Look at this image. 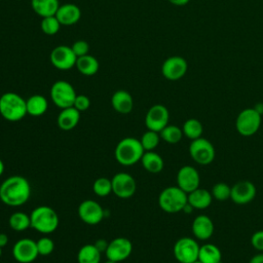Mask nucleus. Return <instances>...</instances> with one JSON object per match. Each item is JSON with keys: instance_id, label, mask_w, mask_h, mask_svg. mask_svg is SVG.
<instances>
[{"instance_id": "1", "label": "nucleus", "mask_w": 263, "mask_h": 263, "mask_svg": "<svg viewBox=\"0 0 263 263\" xmlns=\"http://www.w3.org/2000/svg\"><path fill=\"white\" fill-rule=\"evenodd\" d=\"M31 196L29 181L18 175L6 178L0 185V200L8 206H21Z\"/></svg>"}, {"instance_id": "2", "label": "nucleus", "mask_w": 263, "mask_h": 263, "mask_svg": "<svg viewBox=\"0 0 263 263\" xmlns=\"http://www.w3.org/2000/svg\"><path fill=\"white\" fill-rule=\"evenodd\" d=\"M144 152L145 150L140 140L133 137H126L117 143L114 150V156L118 163L124 166H129L141 161Z\"/></svg>"}, {"instance_id": "3", "label": "nucleus", "mask_w": 263, "mask_h": 263, "mask_svg": "<svg viewBox=\"0 0 263 263\" xmlns=\"http://www.w3.org/2000/svg\"><path fill=\"white\" fill-rule=\"evenodd\" d=\"M27 114L26 100L18 93L7 91L0 97V115L7 121H20Z\"/></svg>"}, {"instance_id": "4", "label": "nucleus", "mask_w": 263, "mask_h": 263, "mask_svg": "<svg viewBox=\"0 0 263 263\" xmlns=\"http://www.w3.org/2000/svg\"><path fill=\"white\" fill-rule=\"evenodd\" d=\"M30 220L31 227L43 234L55 231L60 223L57 212L47 205H39L35 208L30 214Z\"/></svg>"}, {"instance_id": "5", "label": "nucleus", "mask_w": 263, "mask_h": 263, "mask_svg": "<svg viewBox=\"0 0 263 263\" xmlns=\"http://www.w3.org/2000/svg\"><path fill=\"white\" fill-rule=\"evenodd\" d=\"M188 202V194L178 186L164 188L158 196L160 209L168 214H175L183 211Z\"/></svg>"}, {"instance_id": "6", "label": "nucleus", "mask_w": 263, "mask_h": 263, "mask_svg": "<svg viewBox=\"0 0 263 263\" xmlns=\"http://www.w3.org/2000/svg\"><path fill=\"white\" fill-rule=\"evenodd\" d=\"M50 99L60 109L72 107L77 96L73 85L66 80H58L50 87Z\"/></svg>"}, {"instance_id": "7", "label": "nucleus", "mask_w": 263, "mask_h": 263, "mask_svg": "<svg viewBox=\"0 0 263 263\" xmlns=\"http://www.w3.org/2000/svg\"><path fill=\"white\" fill-rule=\"evenodd\" d=\"M261 125V114L255 108H247L240 111L235 120L236 130L243 137L256 134Z\"/></svg>"}, {"instance_id": "8", "label": "nucleus", "mask_w": 263, "mask_h": 263, "mask_svg": "<svg viewBox=\"0 0 263 263\" xmlns=\"http://www.w3.org/2000/svg\"><path fill=\"white\" fill-rule=\"evenodd\" d=\"M191 158L200 165H206L214 161L216 151L214 145L204 138H198L191 142L189 146Z\"/></svg>"}, {"instance_id": "9", "label": "nucleus", "mask_w": 263, "mask_h": 263, "mask_svg": "<svg viewBox=\"0 0 263 263\" xmlns=\"http://www.w3.org/2000/svg\"><path fill=\"white\" fill-rule=\"evenodd\" d=\"M199 245L191 237H181L174 245V256L178 262L192 263L198 259Z\"/></svg>"}, {"instance_id": "10", "label": "nucleus", "mask_w": 263, "mask_h": 263, "mask_svg": "<svg viewBox=\"0 0 263 263\" xmlns=\"http://www.w3.org/2000/svg\"><path fill=\"white\" fill-rule=\"evenodd\" d=\"M112 193L119 198H129L137 190V183L135 178L124 172L115 174L112 179Z\"/></svg>"}, {"instance_id": "11", "label": "nucleus", "mask_w": 263, "mask_h": 263, "mask_svg": "<svg viewBox=\"0 0 263 263\" xmlns=\"http://www.w3.org/2000/svg\"><path fill=\"white\" fill-rule=\"evenodd\" d=\"M49 60L54 68L66 71L75 67L77 57L72 50L71 46L59 45L51 50L49 54Z\"/></svg>"}, {"instance_id": "12", "label": "nucleus", "mask_w": 263, "mask_h": 263, "mask_svg": "<svg viewBox=\"0 0 263 263\" xmlns=\"http://www.w3.org/2000/svg\"><path fill=\"white\" fill-rule=\"evenodd\" d=\"M170 113L165 106L155 104L149 108L145 116V125L148 129L159 133L168 124Z\"/></svg>"}, {"instance_id": "13", "label": "nucleus", "mask_w": 263, "mask_h": 263, "mask_svg": "<svg viewBox=\"0 0 263 263\" xmlns=\"http://www.w3.org/2000/svg\"><path fill=\"white\" fill-rule=\"evenodd\" d=\"M12 256L18 263H32L39 256L36 240L31 238L18 239L12 248Z\"/></svg>"}, {"instance_id": "14", "label": "nucleus", "mask_w": 263, "mask_h": 263, "mask_svg": "<svg viewBox=\"0 0 263 263\" xmlns=\"http://www.w3.org/2000/svg\"><path fill=\"white\" fill-rule=\"evenodd\" d=\"M188 70L187 61L180 55L168 57L161 66V74L171 81H176L185 76Z\"/></svg>"}, {"instance_id": "15", "label": "nucleus", "mask_w": 263, "mask_h": 263, "mask_svg": "<svg viewBox=\"0 0 263 263\" xmlns=\"http://www.w3.org/2000/svg\"><path fill=\"white\" fill-rule=\"evenodd\" d=\"M77 212L79 218L88 225H97L105 217V211L102 205L92 199L81 201Z\"/></svg>"}, {"instance_id": "16", "label": "nucleus", "mask_w": 263, "mask_h": 263, "mask_svg": "<svg viewBox=\"0 0 263 263\" xmlns=\"http://www.w3.org/2000/svg\"><path fill=\"white\" fill-rule=\"evenodd\" d=\"M133 251L132 241L126 237H116L109 241L105 252L106 258L115 262H122L126 260Z\"/></svg>"}, {"instance_id": "17", "label": "nucleus", "mask_w": 263, "mask_h": 263, "mask_svg": "<svg viewBox=\"0 0 263 263\" xmlns=\"http://www.w3.org/2000/svg\"><path fill=\"white\" fill-rule=\"evenodd\" d=\"M200 177L197 170L191 165L182 166L177 174V186L187 194L199 188Z\"/></svg>"}, {"instance_id": "18", "label": "nucleus", "mask_w": 263, "mask_h": 263, "mask_svg": "<svg viewBox=\"0 0 263 263\" xmlns=\"http://www.w3.org/2000/svg\"><path fill=\"white\" fill-rule=\"evenodd\" d=\"M256 196V187L250 181H239L231 187L230 198L236 204H247Z\"/></svg>"}, {"instance_id": "19", "label": "nucleus", "mask_w": 263, "mask_h": 263, "mask_svg": "<svg viewBox=\"0 0 263 263\" xmlns=\"http://www.w3.org/2000/svg\"><path fill=\"white\" fill-rule=\"evenodd\" d=\"M55 16L62 26H72L80 20L81 10L76 4L65 3L60 5L55 12Z\"/></svg>"}, {"instance_id": "20", "label": "nucleus", "mask_w": 263, "mask_h": 263, "mask_svg": "<svg viewBox=\"0 0 263 263\" xmlns=\"http://www.w3.org/2000/svg\"><path fill=\"white\" fill-rule=\"evenodd\" d=\"M192 232L199 240H206L214 233V223L205 215L197 216L192 222Z\"/></svg>"}, {"instance_id": "21", "label": "nucleus", "mask_w": 263, "mask_h": 263, "mask_svg": "<svg viewBox=\"0 0 263 263\" xmlns=\"http://www.w3.org/2000/svg\"><path fill=\"white\" fill-rule=\"evenodd\" d=\"M111 105L116 112L120 114H128L134 108V100L128 91L118 89L111 97Z\"/></svg>"}, {"instance_id": "22", "label": "nucleus", "mask_w": 263, "mask_h": 263, "mask_svg": "<svg viewBox=\"0 0 263 263\" xmlns=\"http://www.w3.org/2000/svg\"><path fill=\"white\" fill-rule=\"evenodd\" d=\"M79 120L80 112L72 106L65 109H61V112L59 113L57 118V123L62 130L68 132L76 127Z\"/></svg>"}, {"instance_id": "23", "label": "nucleus", "mask_w": 263, "mask_h": 263, "mask_svg": "<svg viewBox=\"0 0 263 263\" xmlns=\"http://www.w3.org/2000/svg\"><path fill=\"white\" fill-rule=\"evenodd\" d=\"M213 200V195L205 189L197 188L188 193V203L197 210H203L210 206Z\"/></svg>"}, {"instance_id": "24", "label": "nucleus", "mask_w": 263, "mask_h": 263, "mask_svg": "<svg viewBox=\"0 0 263 263\" xmlns=\"http://www.w3.org/2000/svg\"><path fill=\"white\" fill-rule=\"evenodd\" d=\"M27 113L31 116L38 117L43 115L48 108V102L42 95H33L26 100Z\"/></svg>"}, {"instance_id": "25", "label": "nucleus", "mask_w": 263, "mask_h": 263, "mask_svg": "<svg viewBox=\"0 0 263 263\" xmlns=\"http://www.w3.org/2000/svg\"><path fill=\"white\" fill-rule=\"evenodd\" d=\"M31 6L35 13L41 17L55 15L60 7L59 0H31Z\"/></svg>"}, {"instance_id": "26", "label": "nucleus", "mask_w": 263, "mask_h": 263, "mask_svg": "<svg viewBox=\"0 0 263 263\" xmlns=\"http://www.w3.org/2000/svg\"><path fill=\"white\" fill-rule=\"evenodd\" d=\"M141 163L147 172L152 174L161 172L164 165L162 157L154 151H145L141 158Z\"/></svg>"}, {"instance_id": "27", "label": "nucleus", "mask_w": 263, "mask_h": 263, "mask_svg": "<svg viewBox=\"0 0 263 263\" xmlns=\"http://www.w3.org/2000/svg\"><path fill=\"white\" fill-rule=\"evenodd\" d=\"M75 67L82 75L92 76V75L97 74V72L99 71L100 64H99V61L97 60V58L87 53L85 55L77 58Z\"/></svg>"}, {"instance_id": "28", "label": "nucleus", "mask_w": 263, "mask_h": 263, "mask_svg": "<svg viewBox=\"0 0 263 263\" xmlns=\"http://www.w3.org/2000/svg\"><path fill=\"white\" fill-rule=\"evenodd\" d=\"M198 260L202 263H221L222 254L217 246L205 243L199 248Z\"/></svg>"}, {"instance_id": "29", "label": "nucleus", "mask_w": 263, "mask_h": 263, "mask_svg": "<svg viewBox=\"0 0 263 263\" xmlns=\"http://www.w3.org/2000/svg\"><path fill=\"white\" fill-rule=\"evenodd\" d=\"M102 253L93 243H87L80 248L77 254L78 263H100Z\"/></svg>"}, {"instance_id": "30", "label": "nucleus", "mask_w": 263, "mask_h": 263, "mask_svg": "<svg viewBox=\"0 0 263 263\" xmlns=\"http://www.w3.org/2000/svg\"><path fill=\"white\" fill-rule=\"evenodd\" d=\"M8 225L14 231H24L31 227L30 215L24 212H14L8 219Z\"/></svg>"}, {"instance_id": "31", "label": "nucleus", "mask_w": 263, "mask_h": 263, "mask_svg": "<svg viewBox=\"0 0 263 263\" xmlns=\"http://www.w3.org/2000/svg\"><path fill=\"white\" fill-rule=\"evenodd\" d=\"M182 132L186 138L193 141V140L201 137L203 128H202V124L199 120H197L195 118H189L184 122Z\"/></svg>"}, {"instance_id": "32", "label": "nucleus", "mask_w": 263, "mask_h": 263, "mask_svg": "<svg viewBox=\"0 0 263 263\" xmlns=\"http://www.w3.org/2000/svg\"><path fill=\"white\" fill-rule=\"evenodd\" d=\"M160 139H162L164 142L168 144H177L178 142L181 141L183 135L182 128H180L177 125L173 124H167L164 128H162L159 132Z\"/></svg>"}, {"instance_id": "33", "label": "nucleus", "mask_w": 263, "mask_h": 263, "mask_svg": "<svg viewBox=\"0 0 263 263\" xmlns=\"http://www.w3.org/2000/svg\"><path fill=\"white\" fill-rule=\"evenodd\" d=\"M159 141H160L159 133L153 132L150 129L145 132L140 139V142L145 151H153L158 146Z\"/></svg>"}, {"instance_id": "34", "label": "nucleus", "mask_w": 263, "mask_h": 263, "mask_svg": "<svg viewBox=\"0 0 263 263\" xmlns=\"http://www.w3.org/2000/svg\"><path fill=\"white\" fill-rule=\"evenodd\" d=\"M92 190L95 194L100 197L108 196L112 192L111 179H108L106 177L98 178L92 184Z\"/></svg>"}, {"instance_id": "35", "label": "nucleus", "mask_w": 263, "mask_h": 263, "mask_svg": "<svg viewBox=\"0 0 263 263\" xmlns=\"http://www.w3.org/2000/svg\"><path fill=\"white\" fill-rule=\"evenodd\" d=\"M61 23L59 22V20L57 18L55 15L52 16H46V17H42L40 27H41V31L48 36H52L55 35L60 28H61Z\"/></svg>"}, {"instance_id": "36", "label": "nucleus", "mask_w": 263, "mask_h": 263, "mask_svg": "<svg viewBox=\"0 0 263 263\" xmlns=\"http://www.w3.org/2000/svg\"><path fill=\"white\" fill-rule=\"evenodd\" d=\"M212 195L214 198L220 201L227 200L230 198V193H231V187H229L226 183H217L214 185L212 188Z\"/></svg>"}, {"instance_id": "37", "label": "nucleus", "mask_w": 263, "mask_h": 263, "mask_svg": "<svg viewBox=\"0 0 263 263\" xmlns=\"http://www.w3.org/2000/svg\"><path fill=\"white\" fill-rule=\"evenodd\" d=\"M36 245H37L38 253L41 256H48L54 250V242H53V240L50 237H47V236L40 237L36 241Z\"/></svg>"}, {"instance_id": "38", "label": "nucleus", "mask_w": 263, "mask_h": 263, "mask_svg": "<svg viewBox=\"0 0 263 263\" xmlns=\"http://www.w3.org/2000/svg\"><path fill=\"white\" fill-rule=\"evenodd\" d=\"M72 50L74 51V53L76 54L77 58L85 55L88 53L89 50V45L86 41L84 40H77L72 44Z\"/></svg>"}, {"instance_id": "39", "label": "nucleus", "mask_w": 263, "mask_h": 263, "mask_svg": "<svg viewBox=\"0 0 263 263\" xmlns=\"http://www.w3.org/2000/svg\"><path fill=\"white\" fill-rule=\"evenodd\" d=\"M90 106V100L85 95H77L73 104V107L76 108L79 112L86 111Z\"/></svg>"}, {"instance_id": "40", "label": "nucleus", "mask_w": 263, "mask_h": 263, "mask_svg": "<svg viewBox=\"0 0 263 263\" xmlns=\"http://www.w3.org/2000/svg\"><path fill=\"white\" fill-rule=\"evenodd\" d=\"M251 243L254 249L263 252V230L256 231L251 237Z\"/></svg>"}, {"instance_id": "41", "label": "nucleus", "mask_w": 263, "mask_h": 263, "mask_svg": "<svg viewBox=\"0 0 263 263\" xmlns=\"http://www.w3.org/2000/svg\"><path fill=\"white\" fill-rule=\"evenodd\" d=\"M108 241L105 239H98L93 245L97 247V249L101 252V253H105L108 247Z\"/></svg>"}, {"instance_id": "42", "label": "nucleus", "mask_w": 263, "mask_h": 263, "mask_svg": "<svg viewBox=\"0 0 263 263\" xmlns=\"http://www.w3.org/2000/svg\"><path fill=\"white\" fill-rule=\"evenodd\" d=\"M249 263H263V253H259L253 256Z\"/></svg>"}, {"instance_id": "43", "label": "nucleus", "mask_w": 263, "mask_h": 263, "mask_svg": "<svg viewBox=\"0 0 263 263\" xmlns=\"http://www.w3.org/2000/svg\"><path fill=\"white\" fill-rule=\"evenodd\" d=\"M8 243V236L5 233L0 232V248L5 247Z\"/></svg>"}, {"instance_id": "44", "label": "nucleus", "mask_w": 263, "mask_h": 263, "mask_svg": "<svg viewBox=\"0 0 263 263\" xmlns=\"http://www.w3.org/2000/svg\"><path fill=\"white\" fill-rule=\"evenodd\" d=\"M167 1L174 5L183 6V5H186L190 0H167Z\"/></svg>"}, {"instance_id": "45", "label": "nucleus", "mask_w": 263, "mask_h": 263, "mask_svg": "<svg viewBox=\"0 0 263 263\" xmlns=\"http://www.w3.org/2000/svg\"><path fill=\"white\" fill-rule=\"evenodd\" d=\"M4 168H5V164L2 161V159L0 158V176H2V174L4 173Z\"/></svg>"}, {"instance_id": "46", "label": "nucleus", "mask_w": 263, "mask_h": 263, "mask_svg": "<svg viewBox=\"0 0 263 263\" xmlns=\"http://www.w3.org/2000/svg\"><path fill=\"white\" fill-rule=\"evenodd\" d=\"M105 263H118V262H115V261H112V260H108V259H107V261H106Z\"/></svg>"}, {"instance_id": "47", "label": "nucleus", "mask_w": 263, "mask_h": 263, "mask_svg": "<svg viewBox=\"0 0 263 263\" xmlns=\"http://www.w3.org/2000/svg\"><path fill=\"white\" fill-rule=\"evenodd\" d=\"M192 263H202V262H201V261H199V260L197 259L196 261H194V262H192Z\"/></svg>"}, {"instance_id": "48", "label": "nucleus", "mask_w": 263, "mask_h": 263, "mask_svg": "<svg viewBox=\"0 0 263 263\" xmlns=\"http://www.w3.org/2000/svg\"><path fill=\"white\" fill-rule=\"evenodd\" d=\"M1 255H2V248H0V258H1Z\"/></svg>"}, {"instance_id": "49", "label": "nucleus", "mask_w": 263, "mask_h": 263, "mask_svg": "<svg viewBox=\"0 0 263 263\" xmlns=\"http://www.w3.org/2000/svg\"><path fill=\"white\" fill-rule=\"evenodd\" d=\"M179 263H183V262H179Z\"/></svg>"}]
</instances>
